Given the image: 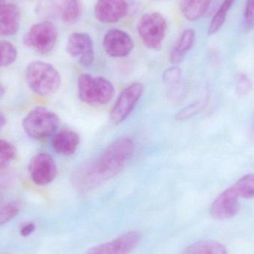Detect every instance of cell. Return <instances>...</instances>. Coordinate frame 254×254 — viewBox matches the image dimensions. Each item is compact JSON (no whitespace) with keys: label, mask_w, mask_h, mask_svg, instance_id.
<instances>
[{"label":"cell","mask_w":254,"mask_h":254,"mask_svg":"<svg viewBox=\"0 0 254 254\" xmlns=\"http://www.w3.org/2000/svg\"><path fill=\"white\" fill-rule=\"evenodd\" d=\"M80 136L72 130L58 131L52 139V146L55 152L64 156L72 155L80 144Z\"/></svg>","instance_id":"cell-14"},{"label":"cell","mask_w":254,"mask_h":254,"mask_svg":"<svg viewBox=\"0 0 254 254\" xmlns=\"http://www.w3.org/2000/svg\"><path fill=\"white\" fill-rule=\"evenodd\" d=\"M19 211V204L15 202L7 203L0 206V226L13 219Z\"/></svg>","instance_id":"cell-24"},{"label":"cell","mask_w":254,"mask_h":254,"mask_svg":"<svg viewBox=\"0 0 254 254\" xmlns=\"http://www.w3.org/2000/svg\"><path fill=\"white\" fill-rule=\"evenodd\" d=\"M134 143L128 137L112 142L95 159L85 163L72 175L73 186L80 192L96 189L119 174L134 152Z\"/></svg>","instance_id":"cell-1"},{"label":"cell","mask_w":254,"mask_h":254,"mask_svg":"<svg viewBox=\"0 0 254 254\" xmlns=\"http://www.w3.org/2000/svg\"><path fill=\"white\" fill-rule=\"evenodd\" d=\"M16 156V149L13 145L0 139V169L7 167Z\"/></svg>","instance_id":"cell-23"},{"label":"cell","mask_w":254,"mask_h":254,"mask_svg":"<svg viewBox=\"0 0 254 254\" xmlns=\"http://www.w3.org/2000/svg\"><path fill=\"white\" fill-rule=\"evenodd\" d=\"M58 12L65 23L68 25L75 23L81 16L80 0H60Z\"/></svg>","instance_id":"cell-18"},{"label":"cell","mask_w":254,"mask_h":254,"mask_svg":"<svg viewBox=\"0 0 254 254\" xmlns=\"http://www.w3.org/2000/svg\"><path fill=\"white\" fill-rule=\"evenodd\" d=\"M77 92L82 102L90 106H103L113 99L115 87L105 77L83 74L77 80Z\"/></svg>","instance_id":"cell-3"},{"label":"cell","mask_w":254,"mask_h":254,"mask_svg":"<svg viewBox=\"0 0 254 254\" xmlns=\"http://www.w3.org/2000/svg\"><path fill=\"white\" fill-rule=\"evenodd\" d=\"M4 89L3 88L2 85L0 83V98L4 95Z\"/></svg>","instance_id":"cell-32"},{"label":"cell","mask_w":254,"mask_h":254,"mask_svg":"<svg viewBox=\"0 0 254 254\" xmlns=\"http://www.w3.org/2000/svg\"><path fill=\"white\" fill-rule=\"evenodd\" d=\"M128 10L126 0H98L95 6V16L102 23H115L125 18Z\"/></svg>","instance_id":"cell-13"},{"label":"cell","mask_w":254,"mask_h":254,"mask_svg":"<svg viewBox=\"0 0 254 254\" xmlns=\"http://www.w3.org/2000/svg\"><path fill=\"white\" fill-rule=\"evenodd\" d=\"M143 90L144 87L140 83H132L124 89L110 113V119L115 125L125 122L132 113L143 95Z\"/></svg>","instance_id":"cell-7"},{"label":"cell","mask_w":254,"mask_h":254,"mask_svg":"<svg viewBox=\"0 0 254 254\" xmlns=\"http://www.w3.org/2000/svg\"><path fill=\"white\" fill-rule=\"evenodd\" d=\"M4 0H0V6L2 5L3 2H4Z\"/></svg>","instance_id":"cell-34"},{"label":"cell","mask_w":254,"mask_h":254,"mask_svg":"<svg viewBox=\"0 0 254 254\" xmlns=\"http://www.w3.org/2000/svg\"><path fill=\"white\" fill-rule=\"evenodd\" d=\"M207 100L202 99L197 101L196 102L188 106L178 113L176 119L178 120H186L193 116L194 115L198 113L200 110H202L203 107L205 106Z\"/></svg>","instance_id":"cell-27"},{"label":"cell","mask_w":254,"mask_h":254,"mask_svg":"<svg viewBox=\"0 0 254 254\" xmlns=\"http://www.w3.org/2000/svg\"><path fill=\"white\" fill-rule=\"evenodd\" d=\"M65 50L70 56L77 58L84 67H89L93 64L95 59L93 41L87 33L71 34L67 40Z\"/></svg>","instance_id":"cell-9"},{"label":"cell","mask_w":254,"mask_h":254,"mask_svg":"<svg viewBox=\"0 0 254 254\" xmlns=\"http://www.w3.org/2000/svg\"><path fill=\"white\" fill-rule=\"evenodd\" d=\"M232 187L241 198L246 199L254 198V174L246 175Z\"/></svg>","instance_id":"cell-21"},{"label":"cell","mask_w":254,"mask_h":254,"mask_svg":"<svg viewBox=\"0 0 254 254\" xmlns=\"http://www.w3.org/2000/svg\"><path fill=\"white\" fill-rule=\"evenodd\" d=\"M235 1L236 0H224L222 1L220 7H219L210 21L208 29H207V34L209 35H213V34H216L222 28L226 20L229 10H231Z\"/></svg>","instance_id":"cell-20"},{"label":"cell","mask_w":254,"mask_h":254,"mask_svg":"<svg viewBox=\"0 0 254 254\" xmlns=\"http://www.w3.org/2000/svg\"><path fill=\"white\" fill-rule=\"evenodd\" d=\"M182 78V71L178 66H173L166 70L163 75L164 83L170 89L177 87Z\"/></svg>","instance_id":"cell-25"},{"label":"cell","mask_w":254,"mask_h":254,"mask_svg":"<svg viewBox=\"0 0 254 254\" xmlns=\"http://www.w3.org/2000/svg\"><path fill=\"white\" fill-rule=\"evenodd\" d=\"M211 1L212 0H181V12L188 20H198L207 12Z\"/></svg>","instance_id":"cell-17"},{"label":"cell","mask_w":254,"mask_h":254,"mask_svg":"<svg viewBox=\"0 0 254 254\" xmlns=\"http://www.w3.org/2000/svg\"><path fill=\"white\" fill-rule=\"evenodd\" d=\"M28 172L34 183L45 186L55 180L58 175V167L49 154L40 152L30 160Z\"/></svg>","instance_id":"cell-8"},{"label":"cell","mask_w":254,"mask_h":254,"mask_svg":"<svg viewBox=\"0 0 254 254\" xmlns=\"http://www.w3.org/2000/svg\"><path fill=\"white\" fill-rule=\"evenodd\" d=\"M182 254H228L226 248L213 240H203L192 243Z\"/></svg>","instance_id":"cell-19"},{"label":"cell","mask_w":254,"mask_h":254,"mask_svg":"<svg viewBox=\"0 0 254 254\" xmlns=\"http://www.w3.org/2000/svg\"><path fill=\"white\" fill-rule=\"evenodd\" d=\"M20 10L13 4L0 6V35H14L19 28Z\"/></svg>","instance_id":"cell-15"},{"label":"cell","mask_w":254,"mask_h":254,"mask_svg":"<svg viewBox=\"0 0 254 254\" xmlns=\"http://www.w3.org/2000/svg\"><path fill=\"white\" fill-rule=\"evenodd\" d=\"M3 201V196L2 195H1V192H0V206L1 205V203H2Z\"/></svg>","instance_id":"cell-33"},{"label":"cell","mask_w":254,"mask_h":254,"mask_svg":"<svg viewBox=\"0 0 254 254\" xmlns=\"http://www.w3.org/2000/svg\"><path fill=\"white\" fill-rule=\"evenodd\" d=\"M37 12L44 18H52L58 11V4L54 0H41L37 4Z\"/></svg>","instance_id":"cell-26"},{"label":"cell","mask_w":254,"mask_h":254,"mask_svg":"<svg viewBox=\"0 0 254 254\" xmlns=\"http://www.w3.org/2000/svg\"><path fill=\"white\" fill-rule=\"evenodd\" d=\"M141 240L137 231H129L108 243L89 249L86 254H129L137 247Z\"/></svg>","instance_id":"cell-10"},{"label":"cell","mask_w":254,"mask_h":254,"mask_svg":"<svg viewBox=\"0 0 254 254\" xmlns=\"http://www.w3.org/2000/svg\"><path fill=\"white\" fill-rule=\"evenodd\" d=\"M103 47L106 53L112 58H125L132 52L134 42L125 31L113 28L106 33L103 40Z\"/></svg>","instance_id":"cell-11"},{"label":"cell","mask_w":254,"mask_h":254,"mask_svg":"<svg viewBox=\"0 0 254 254\" xmlns=\"http://www.w3.org/2000/svg\"><path fill=\"white\" fill-rule=\"evenodd\" d=\"M252 87H253V84L252 80L246 74H239L237 83H236V91L240 96H246L248 94L250 93Z\"/></svg>","instance_id":"cell-28"},{"label":"cell","mask_w":254,"mask_h":254,"mask_svg":"<svg viewBox=\"0 0 254 254\" xmlns=\"http://www.w3.org/2000/svg\"><path fill=\"white\" fill-rule=\"evenodd\" d=\"M25 80L37 95L48 96L57 92L61 84L59 71L43 61H33L25 69Z\"/></svg>","instance_id":"cell-2"},{"label":"cell","mask_w":254,"mask_h":254,"mask_svg":"<svg viewBox=\"0 0 254 254\" xmlns=\"http://www.w3.org/2000/svg\"><path fill=\"white\" fill-rule=\"evenodd\" d=\"M35 225L32 223V222L25 224V225H22V228H21V236L23 237H28V236L31 235V234L34 233V231H35Z\"/></svg>","instance_id":"cell-30"},{"label":"cell","mask_w":254,"mask_h":254,"mask_svg":"<svg viewBox=\"0 0 254 254\" xmlns=\"http://www.w3.org/2000/svg\"><path fill=\"white\" fill-rule=\"evenodd\" d=\"M195 40V33L193 29L185 30L178 39L176 45L172 49L170 61L174 65H178L183 61L186 54L192 49Z\"/></svg>","instance_id":"cell-16"},{"label":"cell","mask_w":254,"mask_h":254,"mask_svg":"<svg viewBox=\"0 0 254 254\" xmlns=\"http://www.w3.org/2000/svg\"><path fill=\"white\" fill-rule=\"evenodd\" d=\"M244 25L248 31H251L254 28V0H246Z\"/></svg>","instance_id":"cell-29"},{"label":"cell","mask_w":254,"mask_h":254,"mask_svg":"<svg viewBox=\"0 0 254 254\" xmlns=\"http://www.w3.org/2000/svg\"><path fill=\"white\" fill-rule=\"evenodd\" d=\"M60 119L53 112L43 107L31 110L22 121V127L29 137L41 140L56 133Z\"/></svg>","instance_id":"cell-4"},{"label":"cell","mask_w":254,"mask_h":254,"mask_svg":"<svg viewBox=\"0 0 254 254\" xmlns=\"http://www.w3.org/2000/svg\"><path fill=\"white\" fill-rule=\"evenodd\" d=\"M6 125V118L3 113H0V131Z\"/></svg>","instance_id":"cell-31"},{"label":"cell","mask_w":254,"mask_h":254,"mask_svg":"<svg viewBox=\"0 0 254 254\" xmlns=\"http://www.w3.org/2000/svg\"><path fill=\"white\" fill-rule=\"evenodd\" d=\"M56 27L50 21H43L32 25L22 39L26 47L41 54L50 53L58 40Z\"/></svg>","instance_id":"cell-6"},{"label":"cell","mask_w":254,"mask_h":254,"mask_svg":"<svg viewBox=\"0 0 254 254\" xmlns=\"http://www.w3.org/2000/svg\"><path fill=\"white\" fill-rule=\"evenodd\" d=\"M17 58V51L12 43L0 42V66H7L13 64Z\"/></svg>","instance_id":"cell-22"},{"label":"cell","mask_w":254,"mask_h":254,"mask_svg":"<svg viewBox=\"0 0 254 254\" xmlns=\"http://www.w3.org/2000/svg\"><path fill=\"white\" fill-rule=\"evenodd\" d=\"M240 198L232 186L225 190L212 203L210 207L212 217L217 220L234 218L240 210Z\"/></svg>","instance_id":"cell-12"},{"label":"cell","mask_w":254,"mask_h":254,"mask_svg":"<svg viewBox=\"0 0 254 254\" xmlns=\"http://www.w3.org/2000/svg\"><path fill=\"white\" fill-rule=\"evenodd\" d=\"M167 28L165 18L158 12L143 15L137 25V33L143 44L152 50H158L161 47Z\"/></svg>","instance_id":"cell-5"}]
</instances>
